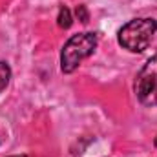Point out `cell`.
I'll return each instance as SVG.
<instances>
[{"instance_id":"obj_1","label":"cell","mask_w":157,"mask_h":157,"mask_svg":"<svg viewBox=\"0 0 157 157\" xmlns=\"http://www.w3.org/2000/svg\"><path fill=\"white\" fill-rule=\"evenodd\" d=\"M155 31L157 20H154V18H133L119 29L117 40L124 49H128L132 53H141L152 44Z\"/></svg>"},{"instance_id":"obj_2","label":"cell","mask_w":157,"mask_h":157,"mask_svg":"<svg viewBox=\"0 0 157 157\" xmlns=\"http://www.w3.org/2000/svg\"><path fill=\"white\" fill-rule=\"evenodd\" d=\"M97 48V33L84 31L68 40L60 53V70L64 73H73L84 59H88Z\"/></svg>"},{"instance_id":"obj_3","label":"cell","mask_w":157,"mask_h":157,"mask_svg":"<svg viewBox=\"0 0 157 157\" xmlns=\"http://www.w3.org/2000/svg\"><path fill=\"white\" fill-rule=\"evenodd\" d=\"M135 93L141 104L157 106V55L141 68L135 78Z\"/></svg>"},{"instance_id":"obj_4","label":"cell","mask_w":157,"mask_h":157,"mask_svg":"<svg viewBox=\"0 0 157 157\" xmlns=\"http://www.w3.org/2000/svg\"><path fill=\"white\" fill-rule=\"evenodd\" d=\"M71 22H73V20H71V11H70L68 7H64V6H62V7L59 9L57 24H59V26H60L62 29H68V28L71 26Z\"/></svg>"},{"instance_id":"obj_5","label":"cell","mask_w":157,"mask_h":157,"mask_svg":"<svg viewBox=\"0 0 157 157\" xmlns=\"http://www.w3.org/2000/svg\"><path fill=\"white\" fill-rule=\"evenodd\" d=\"M9 78H11V68H9V64L4 62V60H0V93L9 84Z\"/></svg>"},{"instance_id":"obj_6","label":"cell","mask_w":157,"mask_h":157,"mask_svg":"<svg viewBox=\"0 0 157 157\" xmlns=\"http://www.w3.org/2000/svg\"><path fill=\"white\" fill-rule=\"evenodd\" d=\"M75 13H77L78 20H80L82 24H86V22L90 20V15H88V9H86V6H77V9H75Z\"/></svg>"},{"instance_id":"obj_7","label":"cell","mask_w":157,"mask_h":157,"mask_svg":"<svg viewBox=\"0 0 157 157\" xmlns=\"http://www.w3.org/2000/svg\"><path fill=\"white\" fill-rule=\"evenodd\" d=\"M154 144H155V148H157V137H155V141H154Z\"/></svg>"},{"instance_id":"obj_8","label":"cell","mask_w":157,"mask_h":157,"mask_svg":"<svg viewBox=\"0 0 157 157\" xmlns=\"http://www.w3.org/2000/svg\"><path fill=\"white\" fill-rule=\"evenodd\" d=\"M11 157H26V155H11Z\"/></svg>"}]
</instances>
